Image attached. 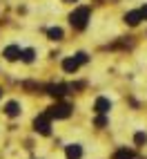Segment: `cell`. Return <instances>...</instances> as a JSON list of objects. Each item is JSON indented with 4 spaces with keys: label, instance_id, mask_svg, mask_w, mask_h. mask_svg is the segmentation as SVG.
Returning <instances> with one entry per match:
<instances>
[{
    "label": "cell",
    "instance_id": "2",
    "mask_svg": "<svg viewBox=\"0 0 147 159\" xmlns=\"http://www.w3.org/2000/svg\"><path fill=\"white\" fill-rule=\"evenodd\" d=\"M82 63H87V54H82V52H80V54H76V56H71V58H65V61H62V70H65V72H76L80 65H82Z\"/></svg>",
    "mask_w": 147,
    "mask_h": 159
},
{
    "label": "cell",
    "instance_id": "6",
    "mask_svg": "<svg viewBox=\"0 0 147 159\" xmlns=\"http://www.w3.org/2000/svg\"><path fill=\"white\" fill-rule=\"evenodd\" d=\"M49 94H51V97H56V99L65 97V94H67V85H62V83H58V85H51V88H49Z\"/></svg>",
    "mask_w": 147,
    "mask_h": 159
},
{
    "label": "cell",
    "instance_id": "4",
    "mask_svg": "<svg viewBox=\"0 0 147 159\" xmlns=\"http://www.w3.org/2000/svg\"><path fill=\"white\" fill-rule=\"evenodd\" d=\"M34 125H36V130H38L40 134H49V132H51V128H49V114H45V116H38Z\"/></svg>",
    "mask_w": 147,
    "mask_h": 159
},
{
    "label": "cell",
    "instance_id": "7",
    "mask_svg": "<svg viewBox=\"0 0 147 159\" xmlns=\"http://www.w3.org/2000/svg\"><path fill=\"white\" fill-rule=\"evenodd\" d=\"M141 20H143V14H141V11H129L127 16H125V23L132 25V27H134V25H138Z\"/></svg>",
    "mask_w": 147,
    "mask_h": 159
},
{
    "label": "cell",
    "instance_id": "12",
    "mask_svg": "<svg viewBox=\"0 0 147 159\" xmlns=\"http://www.w3.org/2000/svg\"><path fill=\"white\" fill-rule=\"evenodd\" d=\"M20 58H23L25 63H31V61H34V49H25V52H20Z\"/></svg>",
    "mask_w": 147,
    "mask_h": 159
},
{
    "label": "cell",
    "instance_id": "11",
    "mask_svg": "<svg viewBox=\"0 0 147 159\" xmlns=\"http://www.w3.org/2000/svg\"><path fill=\"white\" fill-rule=\"evenodd\" d=\"M47 34H49L51 40H60V38H62V29H60V27H51Z\"/></svg>",
    "mask_w": 147,
    "mask_h": 159
},
{
    "label": "cell",
    "instance_id": "16",
    "mask_svg": "<svg viewBox=\"0 0 147 159\" xmlns=\"http://www.w3.org/2000/svg\"><path fill=\"white\" fill-rule=\"evenodd\" d=\"M141 14H143V18H147V5H145V7L141 9Z\"/></svg>",
    "mask_w": 147,
    "mask_h": 159
},
{
    "label": "cell",
    "instance_id": "8",
    "mask_svg": "<svg viewBox=\"0 0 147 159\" xmlns=\"http://www.w3.org/2000/svg\"><path fill=\"white\" fill-rule=\"evenodd\" d=\"M94 108H96V112H100V114H105V112H109V108H111V103L107 101V99H96V105H94Z\"/></svg>",
    "mask_w": 147,
    "mask_h": 159
},
{
    "label": "cell",
    "instance_id": "10",
    "mask_svg": "<svg viewBox=\"0 0 147 159\" xmlns=\"http://www.w3.org/2000/svg\"><path fill=\"white\" fill-rule=\"evenodd\" d=\"M5 112H7L9 116H18V114H20V105H18L16 101H9V103L5 105Z\"/></svg>",
    "mask_w": 147,
    "mask_h": 159
},
{
    "label": "cell",
    "instance_id": "13",
    "mask_svg": "<svg viewBox=\"0 0 147 159\" xmlns=\"http://www.w3.org/2000/svg\"><path fill=\"white\" fill-rule=\"evenodd\" d=\"M114 159H134V152L132 150H118Z\"/></svg>",
    "mask_w": 147,
    "mask_h": 159
},
{
    "label": "cell",
    "instance_id": "17",
    "mask_svg": "<svg viewBox=\"0 0 147 159\" xmlns=\"http://www.w3.org/2000/svg\"><path fill=\"white\" fill-rule=\"evenodd\" d=\"M62 2H76V0H62Z\"/></svg>",
    "mask_w": 147,
    "mask_h": 159
},
{
    "label": "cell",
    "instance_id": "15",
    "mask_svg": "<svg viewBox=\"0 0 147 159\" xmlns=\"http://www.w3.org/2000/svg\"><path fill=\"white\" fill-rule=\"evenodd\" d=\"M105 123H107V121H105V116H98V119H96V125H105Z\"/></svg>",
    "mask_w": 147,
    "mask_h": 159
},
{
    "label": "cell",
    "instance_id": "3",
    "mask_svg": "<svg viewBox=\"0 0 147 159\" xmlns=\"http://www.w3.org/2000/svg\"><path fill=\"white\" fill-rule=\"evenodd\" d=\"M71 114V108L67 103H56L54 108H49V116H56V119H67Z\"/></svg>",
    "mask_w": 147,
    "mask_h": 159
},
{
    "label": "cell",
    "instance_id": "5",
    "mask_svg": "<svg viewBox=\"0 0 147 159\" xmlns=\"http://www.w3.org/2000/svg\"><path fill=\"white\" fill-rule=\"evenodd\" d=\"M5 58H7V61H18V58H20V47L9 45V47L5 49Z\"/></svg>",
    "mask_w": 147,
    "mask_h": 159
},
{
    "label": "cell",
    "instance_id": "14",
    "mask_svg": "<svg viewBox=\"0 0 147 159\" xmlns=\"http://www.w3.org/2000/svg\"><path fill=\"white\" fill-rule=\"evenodd\" d=\"M145 141H147V134H143V132L136 134V146H143Z\"/></svg>",
    "mask_w": 147,
    "mask_h": 159
},
{
    "label": "cell",
    "instance_id": "9",
    "mask_svg": "<svg viewBox=\"0 0 147 159\" xmlns=\"http://www.w3.org/2000/svg\"><path fill=\"white\" fill-rule=\"evenodd\" d=\"M80 155H82L80 146H76V143L67 146V159H80Z\"/></svg>",
    "mask_w": 147,
    "mask_h": 159
},
{
    "label": "cell",
    "instance_id": "18",
    "mask_svg": "<svg viewBox=\"0 0 147 159\" xmlns=\"http://www.w3.org/2000/svg\"><path fill=\"white\" fill-rule=\"evenodd\" d=\"M0 94H2V90H0Z\"/></svg>",
    "mask_w": 147,
    "mask_h": 159
},
{
    "label": "cell",
    "instance_id": "1",
    "mask_svg": "<svg viewBox=\"0 0 147 159\" xmlns=\"http://www.w3.org/2000/svg\"><path fill=\"white\" fill-rule=\"evenodd\" d=\"M87 20H89V7H78V9H74L71 16H69V23H71L74 29H85Z\"/></svg>",
    "mask_w": 147,
    "mask_h": 159
}]
</instances>
